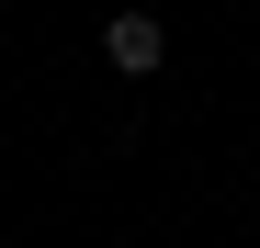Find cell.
Listing matches in <instances>:
<instances>
[{
	"label": "cell",
	"mask_w": 260,
	"mask_h": 248,
	"mask_svg": "<svg viewBox=\"0 0 260 248\" xmlns=\"http://www.w3.org/2000/svg\"><path fill=\"white\" fill-rule=\"evenodd\" d=\"M249 57H260V34H249Z\"/></svg>",
	"instance_id": "cell-2"
},
{
	"label": "cell",
	"mask_w": 260,
	"mask_h": 248,
	"mask_svg": "<svg viewBox=\"0 0 260 248\" xmlns=\"http://www.w3.org/2000/svg\"><path fill=\"white\" fill-rule=\"evenodd\" d=\"M102 68H113V79H158V68H170V23H158V12H113V23H102Z\"/></svg>",
	"instance_id": "cell-1"
}]
</instances>
